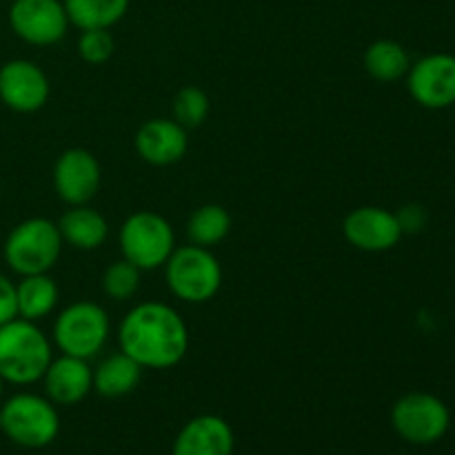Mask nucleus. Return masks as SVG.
<instances>
[{
  "label": "nucleus",
  "mask_w": 455,
  "mask_h": 455,
  "mask_svg": "<svg viewBox=\"0 0 455 455\" xmlns=\"http://www.w3.org/2000/svg\"><path fill=\"white\" fill-rule=\"evenodd\" d=\"M118 342L142 369H172L189 351V329L173 307L140 302L120 323Z\"/></svg>",
  "instance_id": "1"
},
{
  "label": "nucleus",
  "mask_w": 455,
  "mask_h": 455,
  "mask_svg": "<svg viewBox=\"0 0 455 455\" xmlns=\"http://www.w3.org/2000/svg\"><path fill=\"white\" fill-rule=\"evenodd\" d=\"M52 360V342L36 323L13 318L0 327V378L4 385L27 387L40 382Z\"/></svg>",
  "instance_id": "2"
},
{
  "label": "nucleus",
  "mask_w": 455,
  "mask_h": 455,
  "mask_svg": "<svg viewBox=\"0 0 455 455\" xmlns=\"http://www.w3.org/2000/svg\"><path fill=\"white\" fill-rule=\"evenodd\" d=\"M0 431L22 449H44L60 434V416L47 395L22 391L0 403Z\"/></svg>",
  "instance_id": "3"
},
{
  "label": "nucleus",
  "mask_w": 455,
  "mask_h": 455,
  "mask_svg": "<svg viewBox=\"0 0 455 455\" xmlns=\"http://www.w3.org/2000/svg\"><path fill=\"white\" fill-rule=\"evenodd\" d=\"M62 235L49 218H27L9 231L3 256L13 274H49L62 251Z\"/></svg>",
  "instance_id": "4"
},
{
  "label": "nucleus",
  "mask_w": 455,
  "mask_h": 455,
  "mask_svg": "<svg viewBox=\"0 0 455 455\" xmlns=\"http://www.w3.org/2000/svg\"><path fill=\"white\" fill-rule=\"evenodd\" d=\"M164 280L178 300L189 305L209 302L222 287V267L212 249L198 244L176 247L164 262Z\"/></svg>",
  "instance_id": "5"
},
{
  "label": "nucleus",
  "mask_w": 455,
  "mask_h": 455,
  "mask_svg": "<svg viewBox=\"0 0 455 455\" xmlns=\"http://www.w3.org/2000/svg\"><path fill=\"white\" fill-rule=\"evenodd\" d=\"M111 333L109 315L100 305L89 300L71 302L53 323V345L62 355L92 360L107 345Z\"/></svg>",
  "instance_id": "6"
},
{
  "label": "nucleus",
  "mask_w": 455,
  "mask_h": 455,
  "mask_svg": "<svg viewBox=\"0 0 455 455\" xmlns=\"http://www.w3.org/2000/svg\"><path fill=\"white\" fill-rule=\"evenodd\" d=\"M120 251L124 260L140 271L164 267L176 249V234L164 216L156 212H136L120 227Z\"/></svg>",
  "instance_id": "7"
},
{
  "label": "nucleus",
  "mask_w": 455,
  "mask_h": 455,
  "mask_svg": "<svg viewBox=\"0 0 455 455\" xmlns=\"http://www.w3.org/2000/svg\"><path fill=\"white\" fill-rule=\"evenodd\" d=\"M391 427L404 443L427 447L447 435L451 427V411L438 395L411 391L395 400L391 409Z\"/></svg>",
  "instance_id": "8"
},
{
  "label": "nucleus",
  "mask_w": 455,
  "mask_h": 455,
  "mask_svg": "<svg viewBox=\"0 0 455 455\" xmlns=\"http://www.w3.org/2000/svg\"><path fill=\"white\" fill-rule=\"evenodd\" d=\"M7 18L13 34L36 47L60 43L69 27L62 0H13Z\"/></svg>",
  "instance_id": "9"
},
{
  "label": "nucleus",
  "mask_w": 455,
  "mask_h": 455,
  "mask_svg": "<svg viewBox=\"0 0 455 455\" xmlns=\"http://www.w3.org/2000/svg\"><path fill=\"white\" fill-rule=\"evenodd\" d=\"M407 89L413 100L425 109H449L455 105V56L429 53L411 62L407 71Z\"/></svg>",
  "instance_id": "10"
},
{
  "label": "nucleus",
  "mask_w": 455,
  "mask_h": 455,
  "mask_svg": "<svg viewBox=\"0 0 455 455\" xmlns=\"http://www.w3.org/2000/svg\"><path fill=\"white\" fill-rule=\"evenodd\" d=\"M102 182V169L96 156L87 149H67L53 164V187L58 198L69 207L89 204Z\"/></svg>",
  "instance_id": "11"
},
{
  "label": "nucleus",
  "mask_w": 455,
  "mask_h": 455,
  "mask_svg": "<svg viewBox=\"0 0 455 455\" xmlns=\"http://www.w3.org/2000/svg\"><path fill=\"white\" fill-rule=\"evenodd\" d=\"M52 93L47 74L36 62L13 58L0 67V102L18 114L43 109Z\"/></svg>",
  "instance_id": "12"
},
{
  "label": "nucleus",
  "mask_w": 455,
  "mask_h": 455,
  "mask_svg": "<svg viewBox=\"0 0 455 455\" xmlns=\"http://www.w3.org/2000/svg\"><path fill=\"white\" fill-rule=\"evenodd\" d=\"M342 234L351 247L367 253L389 251L404 235L394 212L385 207H371V204L347 213L342 222Z\"/></svg>",
  "instance_id": "13"
},
{
  "label": "nucleus",
  "mask_w": 455,
  "mask_h": 455,
  "mask_svg": "<svg viewBox=\"0 0 455 455\" xmlns=\"http://www.w3.org/2000/svg\"><path fill=\"white\" fill-rule=\"evenodd\" d=\"M235 435L229 422L216 413L196 416L178 431L172 455H234Z\"/></svg>",
  "instance_id": "14"
},
{
  "label": "nucleus",
  "mask_w": 455,
  "mask_h": 455,
  "mask_svg": "<svg viewBox=\"0 0 455 455\" xmlns=\"http://www.w3.org/2000/svg\"><path fill=\"white\" fill-rule=\"evenodd\" d=\"M138 156L154 167H169L185 158L189 149V136L182 124L173 118L147 120L136 132Z\"/></svg>",
  "instance_id": "15"
},
{
  "label": "nucleus",
  "mask_w": 455,
  "mask_h": 455,
  "mask_svg": "<svg viewBox=\"0 0 455 455\" xmlns=\"http://www.w3.org/2000/svg\"><path fill=\"white\" fill-rule=\"evenodd\" d=\"M43 387L56 407H74L93 391V369L87 360L60 355L44 371Z\"/></svg>",
  "instance_id": "16"
},
{
  "label": "nucleus",
  "mask_w": 455,
  "mask_h": 455,
  "mask_svg": "<svg viewBox=\"0 0 455 455\" xmlns=\"http://www.w3.org/2000/svg\"><path fill=\"white\" fill-rule=\"evenodd\" d=\"M62 235V243L71 244L78 251H93L100 247L109 235V222L100 212L92 209L89 204L71 207L56 222Z\"/></svg>",
  "instance_id": "17"
},
{
  "label": "nucleus",
  "mask_w": 455,
  "mask_h": 455,
  "mask_svg": "<svg viewBox=\"0 0 455 455\" xmlns=\"http://www.w3.org/2000/svg\"><path fill=\"white\" fill-rule=\"evenodd\" d=\"M142 380V367L124 351L107 355L93 369V391L102 398H123L136 391Z\"/></svg>",
  "instance_id": "18"
},
{
  "label": "nucleus",
  "mask_w": 455,
  "mask_h": 455,
  "mask_svg": "<svg viewBox=\"0 0 455 455\" xmlns=\"http://www.w3.org/2000/svg\"><path fill=\"white\" fill-rule=\"evenodd\" d=\"M16 298L18 318L38 323L56 309L60 291H58L56 280L49 278L47 274H34L22 275L20 283H16Z\"/></svg>",
  "instance_id": "19"
},
{
  "label": "nucleus",
  "mask_w": 455,
  "mask_h": 455,
  "mask_svg": "<svg viewBox=\"0 0 455 455\" xmlns=\"http://www.w3.org/2000/svg\"><path fill=\"white\" fill-rule=\"evenodd\" d=\"M363 65L367 74L378 83H395V80L407 76L411 58L398 40L382 38L364 49Z\"/></svg>",
  "instance_id": "20"
},
{
  "label": "nucleus",
  "mask_w": 455,
  "mask_h": 455,
  "mask_svg": "<svg viewBox=\"0 0 455 455\" xmlns=\"http://www.w3.org/2000/svg\"><path fill=\"white\" fill-rule=\"evenodd\" d=\"M69 25L84 29H111L124 18L129 0H62Z\"/></svg>",
  "instance_id": "21"
},
{
  "label": "nucleus",
  "mask_w": 455,
  "mask_h": 455,
  "mask_svg": "<svg viewBox=\"0 0 455 455\" xmlns=\"http://www.w3.org/2000/svg\"><path fill=\"white\" fill-rule=\"evenodd\" d=\"M231 231V216L222 204L209 203L196 209L187 222V235L191 244L212 249L220 244Z\"/></svg>",
  "instance_id": "22"
},
{
  "label": "nucleus",
  "mask_w": 455,
  "mask_h": 455,
  "mask_svg": "<svg viewBox=\"0 0 455 455\" xmlns=\"http://www.w3.org/2000/svg\"><path fill=\"white\" fill-rule=\"evenodd\" d=\"M100 284L111 300H129L140 289V269L124 258L116 260L105 269Z\"/></svg>",
  "instance_id": "23"
},
{
  "label": "nucleus",
  "mask_w": 455,
  "mask_h": 455,
  "mask_svg": "<svg viewBox=\"0 0 455 455\" xmlns=\"http://www.w3.org/2000/svg\"><path fill=\"white\" fill-rule=\"evenodd\" d=\"M173 120L185 129H196L207 120L209 96L200 87H182L173 98Z\"/></svg>",
  "instance_id": "24"
},
{
  "label": "nucleus",
  "mask_w": 455,
  "mask_h": 455,
  "mask_svg": "<svg viewBox=\"0 0 455 455\" xmlns=\"http://www.w3.org/2000/svg\"><path fill=\"white\" fill-rule=\"evenodd\" d=\"M78 56L89 65H102L114 56L116 40L109 29H84L78 36Z\"/></svg>",
  "instance_id": "25"
},
{
  "label": "nucleus",
  "mask_w": 455,
  "mask_h": 455,
  "mask_svg": "<svg viewBox=\"0 0 455 455\" xmlns=\"http://www.w3.org/2000/svg\"><path fill=\"white\" fill-rule=\"evenodd\" d=\"M395 216H398V222H400V229H403V234H420L422 229L427 227V220H429V213H427V209L422 207V204H404V207H400V212H395Z\"/></svg>",
  "instance_id": "26"
},
{
  "label": "nucleus",
  "mask_w": 455,
  "mask_h": 455,
  "mask_svg": "<svg viewBox=\"0 0 455 455\" xmlns=\"http://www.w3.org/2000/svg\"><path fill=\"white\" fill-rule=\"evenodd\" d=\"M18 318L16 283L9 275L0 274V327Z\"/></svg>",
  "instance_id": "27"
},
{
  "label": "nucleus",
  "mask_w": 455,
  "mask_h": 455,
  "mask_svg": "<svg viewBox=\"0 0 455 455\" xmlns=\"http://www.w3.org/2000/svg\"><path fill=\"white\" fill-rule=\"evenodd\" d=\"M3 395H4V380L0 378V403H3Z\"/></svg>",
  "instance_id": "28"
}]
</instances>
